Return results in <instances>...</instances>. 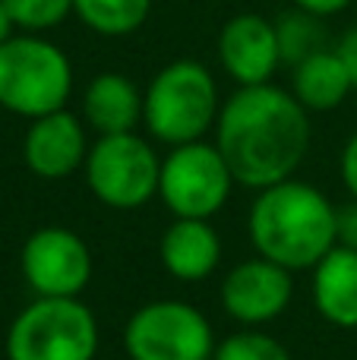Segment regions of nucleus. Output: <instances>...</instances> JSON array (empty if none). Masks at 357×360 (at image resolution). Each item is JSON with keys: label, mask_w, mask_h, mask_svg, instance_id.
<instances>
[{"label": "nucleus", "mask_w": 357, "mask_h": 360, "mask_svg": "<svg viewBox=\"0 0 357 360\" xmlns=\"http://www.w3.org/2000/svg\"><path fill=\"white\" fill-rule=\"evenodd\" d=\"M212 323L187 300H149L124 326V351L130 360H212Z\"/></svg>", "instance_id": "8"}, {"label": "nucleus", "mask_w": 357, "mask_h": 360, "mask_svg": "<svg viewBox=\"0 0 357 360\" xmlns=\"http://www.w3.org/2000/svg\"><path fill=\"white\" fill-rule=\"evenodd\" d=\"M219 60L238 86H266L282 63L275 22L259 13L228 19L219 35Z\"/></svg>", "instance_id": "12"}, {"label": "nucleus", "mask_w": 357, "mask_h": 360, "mask_svg": "<svg viewBox=\"0 0 357 360\" xmlns=\"http://www.w3.org/2000/svg\"><path fill=\"white\" fill-rule=\"evenodd\" d=\"M215 146L240 186H275L294 177L307 158L310 111L272 82L240 86L219 111Z\"/></svg>", "instance_id": "1"}, {"label": "nucleus", "mask_w": 357, "mask_h": 360, "mask_svg": "<svg viewBox=\"0 0 357 360\" xmlns=\"http://www.w3.org/2000/svg\"><path fill=\"white\" fill-rule=\"evenodd\" d=\"M212 360H291V354L275 335L244 326L215 345Z\"/></svg>", "instance_id": "19"}, {"label": "nucleus", "mask_w": 357, "mask_h": 360, "mask_svg": "<svg viewBox=\"0 0 357 360\" xmlns=\"http://www.w3.org/2000/svg\"><path fill=\"white\" fill-rule=\"evenodd\" d=\"M351 4V0H294L297 10L310 13V16H335V13H342L345 6Z\"/></svg>", "instance_id": "24"}, {"label": "nucleus", "mask_w": 357, "mask_h": 360, "mask_svg": "<svg viewBox=\"0 0 357 360\" xmlns=\"http://www.w3.org/2000/svg\"><path fill=\"white\" fill-rule=\"evenodd\" d=\"M234 174L215 143L174 146L162 158L158 174V199L174 218H206L212 221L228 205L234 190Z\"/></svg>", "instance_id": "7"}, {"label": "nucleus", "mask_w": 357, "mask_h": 360, "mask_svg": "<svg viewBox=\"0 0 357 360\" xmlns=\"http://www.w3.org/2000/svg\"><path fill=\"white\" fill-rule=\"evenodd\" d=\"M275 35H278V51H282V63H291V67H297L313 51L326 48L320 16H310L304 10L285 13L275 22Z\"/></svg>", "instance_id": "18"}, {"label": "nucleus", "mask_w": 357, "mask_h": 360, "mask_svg": "<svg viewBox=\"0 0 357 360\" xmlns=\"http://www.w3.org/2000/svg\"><path fill=\"white\" fill-rule=\"evenodd\" d=\"M291 275L294 272L282 269L278 262L250 256L228 269L219 291L221 307L234 323L247 326V329H263L291 307V297H294Z\"/></svg>", "instance_id": "10"}, {"label": "nucleus", "mask_w": 357, "mask_h": 360, "mask_svg": "<svg viewBox=\"0 0 357 360\" xmlns=\"http://www.w3.org/2000/svg\"><path fill=\"white\" fill-rule=\"evenodd\" d=\"M82 120L98 136L133 133L143 124V92L120 73H101L82 92Z\"/></svg>", "instance_id": "15"}, {"label": "nucleus", "mask_w": 357, "mask_h": 360, "mask_svg": "<svg viewBox=\"0 0 357 360\" xmlns=\"http://www.w3.org/2000/svg\"><path fill=\"white\" fill-rule=\"evenodd\" d=\"M339 174H342V184H345V190L351 193V199H357V133L345 143V149H342Z\"/></svg>", "instance_id": "22"}, {"label": "nucleus", "mask_w": 357, "mask_h": 360, "mask_svg": "<svg viewBox=\"0 0 357 360\" xmlns=\"http://www.w3.org/2000/svg\"><path fill=\"white\" fill-rule=\"evenodd\" d=\"M335 234H339V247H348L357 253V199L339 209L335 218Z\"/></svg>", "instance_id": "21"}, {"label": "nucleus", "mask_w": 357, "mask_h": 360, "mask_svg": "<svg viewBox=\"0 0 357 360\" xmlns=\"http://www.w3.org/2000/svg\"><path fill=\"white\" fill-rule=\"evenodd\" d=\"M19 269L35 297H82L92 281V250L73 228L44 224L25 237Z\"/></svg>", "instance_id": "9"}, {"label": "nucleus", "mask_w": 357, "mask_h": 360, "mask_svg": "<svg viewBox=\"0 0 357 360\" xmlns=\"http://www.w3.org/2000/svg\"><path fill=\"white\" fill-rule=\"evenodd\" d=\"M6 38H13V19H10V13H6L4 0H0V44H4Z\"/></svg>", "instance_id": "25"}, {"label": "nucleus", "mask_w": 357, "mask_h": 360, "mask_svg": "<svg viewBox=\"0 0 357 360\" xmlns=\"http://www.w3.org/2000/svg\"><path fill=\"white\" fill-rule=\"evenodd\" d=\"M98 319L79 297H35L6 329V360H95Z\"/></svg>", "instance_id": "5"}, {"label": "nucleus", "mask_w": 357, "mask_h": 360, "mask_svg": "<svg viewBox=\"0 0 357 360\" xmlns=\"http://www.w3.org/2000/svg\"><path fill=\"white\" fill-rule=\"evenodd\" d=\"M89 139L86 120L70 114L67 108L54 114L35 117L25 130L22 158L25 168L41 180H63L86 165Z\"/></svg>", "instance_id": "11"}, {"label": "nucleus", "mask_w": 357, "mask_h": 360, "mask_svg": "<svg viewBox=\"0 0 357 360\" xmlns=\"http://www.w3.org/2000/svg\"><path fill=\"white\" fill-rule=\"evenodd\" d=\"M82 174H86L89 193L101 205L130 212L158 196L162 158L155 155L149 139L139 136L136 130L114 133V136H98L89 146Z\"/></svg>", "instance_id": "6"}, {"label": "nucleus", "mask_w": 357, "mask_h": 360, "mask_svg": "<svg viewBox=\"0 0 357 360\" xmlns=\"http://www.w3.org/2000/svg\"><path fill=\"white\" fill-rule=\"evenodd\" d=\"M313 307L335 329H357V253L332 247L313 269Z\"/></svg>", "instance_id": "14"}, {"label": "nucleus", "mask_w": 357, "mask_h": 360, "mask_svg": "<svg viewBox=\"0 0 357 360\" xmlns=\"http://www.w3.org/2000/svg\"><path fill=\"white\" fill-rule=\"evenodd\" d=\"M335 51H339L342 60H345L348 76H351V86L357 92V25H351V29L342 35V41H339V48H335Z\"/></svg>", "instance_id": "23"}, {"label": "nucleus", "mask_w": 357, "mask_h": 360, "mask_svg": "<svg viewBox=\"0 0 357 360\" xmlns=\"http://www.w3.org/2000/svg\"><path fill=\"white\" fill-rule=\"evenodd\" d=\"M4 6L13 25L25 29L29 35L54 29L73 13V0H4Z\"/></svg>", "instance_id": "20"}, {"label": "nucleus", "mask_w": 357, "mask_h": 360, "mask_svg": "<svg viewBox=\"0 0 357 360\" xmlns=\"http://www.w3.org/2000/svg\"><path fill=\"white\" fill-rule=\"evenodd\" d=\"M335 218L339 209L320 186L291 177L257 190L247 215V234L257 256L278 262L288 272H304L339 247Z\"/></svg>", "instance_id": "2"}, {"label": "nucleus", "mask_w": 357, "mask_h": 360, "mask_svg": "<svg viewBox=\"0 0 357 360\" xmlns=\"http://www.w3.org/2000/svg\"><path fill=\"white\" fill-rule=\"evenodd\" d=\"M158 259L177 281H206L221 262V237L206 218H174L158 240Z\"/></svg>", "instance_id": "13"}, {"label": "nucleus", "mask_w": 357, "mask_h": 360, "mask_svg": "<svg viewBox=\"0 0 357 360\" xmlns=\"http://www.w3.org/2000/svg\"><path fill=\"white\" fill-rule=\"evenodd\" d=\"M219 111V86L200 60H171L143 92V127L171 149L215 130Z\"/></svg>", "instance_id": "3"}, {"label": "nucleus", "mask_w": 357, "mask_h": 360, "mask_svg": "<svg viewBox=\"0 0 357 360\" xmlns=\"http://www.w3.org/2000/svg\"><path fill=\"white\" fill-rule=\"evenodd\" d=\"M73 13L86 29L120 38L136 32L149 19L152 0H73Z\"/></svg>", "instance_id": "17"}, {"label": "nucleus", "mask_w": 357, "mask_h": 360, "mask_svg": "<svg viewBox=\"0 0 357 360\" xmlns=\"http://www.w3.org/2000/svg\"><path fill=\"white\" fill-rule=\"evenodd\" d=\"M354 92L348 67L339 51H313L291 73V95L307 111H332Z\"/></svg>", "instance_id": "16"}, {"label": "nucleus", "mask_w": 357, "mask_h": 360, "mask_svg": "<svg viewBox=\"0 0 357 360\" xmlns=\"http://www.w3.org/2000/svg\"><path fill=\"white\" fill-rule=\"evenodd\" d=\"M73 92V67L57 44L38 35H13L0 44V108L19 117L63 111Z\"/></svg>", "instance_id": "4"}]
</instances>
